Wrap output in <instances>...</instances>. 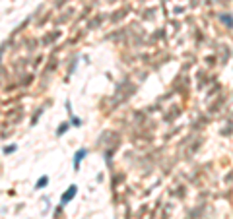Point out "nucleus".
I'll list each match as a JSON object with an SVG mask.
<instances>
[{
	"label": "nucleus",
	"mask_w": 233,
	"mask_h": 219,
	"mask_svg": "<svg viewBox=\"0 0 233 219\" xmlns=\"http://www.w3.org/2000/svg\"><path fill=\"white\" fill-rule=\"evenodd\" d=\"M221 21H224L227 27H233V18H231V14H224V16H221Z\"/></svg>",
	"instance_id": "nucleus-4"
},
{
	"label": "nucleus",
	"mask_w": 233,
	"mask_h": 219,
	"mask_svg": "<svg viewBox=\"0 0 233 219\" xmlns=\"http://www.w3.org/2000/svg\"><path fill=\"white\" fill-rule=\"evenodd\" d=\"M16 149H18L16 145H6V147H4V153H14Z\"/></svg>",
	"instance_id": "nucleus-7"
},
{
	"label": "nucleus",
	"mask_w": 233,
	"mask_h": 219,
	"mask_svg": "<svg viewBox=\"0 0 233 219\" xmlns=\"http://www.w3.org/2000/svg\"><path fill=\"white\" fill-rule=\"evenodd\" d=\"M47 184H49V177H41L37 180V184H35V188H37V190H41V188H45Z\"/></svg>",
	"instance_id": "nucleus-3"
},
{
	"label": "nucleus",
	"mask_w": 233,
	"mask_h": 219,
	"mask_svg": "<svg viewBox=\"0 0 233 219\" xmlns=\"http://www.w3.org/2000/svg\"><path fill=\"white\" fill-rule=\"evenodd\" d=\"M68 128H70V124H66V122H64V124H62L60 128H58V136H62V134H64L66 130H68Z\"/></svg>",
	"instance_id": "nucleus-6"
},
{
	"label": "nucleus",
	"mask_w": 233,
	"mask_h": 219,
	"mask_svg": "<svg viewBox=\"0 0 233 219\" xmlns=\"http://www.w3.org/2000/svg\"><path fill=\"white\" fill-rule=\"evenodd\" d=\"M86 155H88V149H86V147L78 149V151L74 153V169H76V171L80 169V163H82V159H84Z\"/></svg>",
	"instance_id": "nucleus-2"
},
{
	"label": "nucleus",
	"mask_w": 233,
	"mask_h": 219,
	"mask_svg": "<svg viewBox=\"0 0 233 219\" xmlns=\"http://www.w3.org/2000/svg\"><path fill=\"white\" fill-rule=\"evenodd\" d=\"M70 118H72V126H82V120H80L78 117H74V115H70Z\"/></svg>",
	"instance_id": "nucleus-5"
},
{
	"label": "nucleus",
	"mask_w": 233,
	"mask_h": 219,
	"mask_svg": "<svg viewBox=\"0 0 233 219\" xmlns=\"http://www.w3.org/2000/svg\"><path fill=\"white\" fill-rule=\"evenodd\" d=\"M76 192H78V186H76V184H70V188L64 192V194H62V198H60V204H62V205H66V204H68V202H70V200H72V198L76 196Z\"/></svg>",
	"instance_id": "nucleus-1"
}]
</instances>
